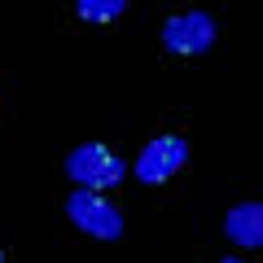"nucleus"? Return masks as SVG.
I'll use <instances>...</instances> for the list:
<instances>
[{"instance_id": "obj_1", "label": "nucleus", "mask_w": 263, "mask_h": 263, "mask_svg": "<svg viewBox=\"0 0 263 263\" xmlns=\"http://www.w3.org/2000/svg\"><path fill=\"white\" fill-rule=\"evenodd\" d=\"M66 176L75 180V189L105 193V189H114L123 176H127V162H123L119 154H110L105 145L88 141V145H79V149L66 154Z\"/></svg>"}, {"instance_id": "obj_2", "label": "nucleus", "mask_w": 263, "mask_h": 263, "mask_svg": "<svg viewBox=\"0 0 263 263\" xmlns=\"http://www.w3.org/2000/svg\"><path fill=\"white\" fill-rule=\"evenodd\" d=\"M66 215L79 233L97 237V241H119L123 237V215L105 193H88V189H75L66 197Z\"/></svg>"}, {"instance_id": "obj_3", "label": "nucleus", "mask_w": 263, "mask_h": 263, "mask_svg": "<svg viewBox=\"0 0 263 263\" xmlns=\"http://www.w3.org/2000/svg\"><path fill=\"white\" fill-rule=\"evenodd\" d=\"M215 44V18L206 9H189V13H171L162 22V48L176 57H197Z\"/></svg>"}, {"instance_id": "obj_4", "label": "nucleus", "mask_w": 263, "mask_h": 263, "mask_svg": "<svg viewBox=\"0 0 263 263\" xmlns=\"http://www.w3.org/2000/svg\"><path fill=\"white\" fill-rule=\"evenodd\" d=\"M184 162H189V141L184 136H158V141H149L136 154L132 171H136L141 184H162V180H171Z\"/></svg>"}, {"instance_id": "obj_5", "label": "nucleus", "mask_w": 263, "mask_h": 263, "mask_svg": "<svg viewBox=\"0 0 263 263\" xmlns=\"http://www.w3.org/2000/svg\"><path fill=\"white\" fill-rule=\"evenodd\" d=\"M224 237L241 250H263V202H237L224 215Z\"/></svg>"}, {"instance_id": "obj_6", "label": "nucleus", "mask_w": 263, "mask_h": 263, "mask_svg": "<svg viewBox=\"0 0 263 263\" xmlns=\"http://www.w3.org/2000/svg\"><path fill=\"white\" fill-rule=\"evenodd\" d=\"M75 13L84 22H114L127 13V0H75Z\"/></svg>"}, {"instance_id": "obj_7", "label": "nucleus", "mask_w": 263, "mask_h": 263, "mask_svg": "<svg viewBox=\"0 0 263 263\" xmlns=\"http://www.w3.org/2000/svg\"><path fill=\"white\" fill-rule=\"evenodd\" d=\"M219 263H246V259H237V254H228V259H219Z\"/></svg>"}, {"instance_id": "obj_8", "label": "nucleus", "mask_w": 263, "mask_h": 263, "mask_svg": "<svg viewBox=\"0 0 263 263\" xmlns=\"http://www.w3.org/2000/svg\"><path fill=\"white\" fill-rule=\"evenodd\" d=\"M0 263H5V254H0Z\"/></svg>"}]
</instances>
